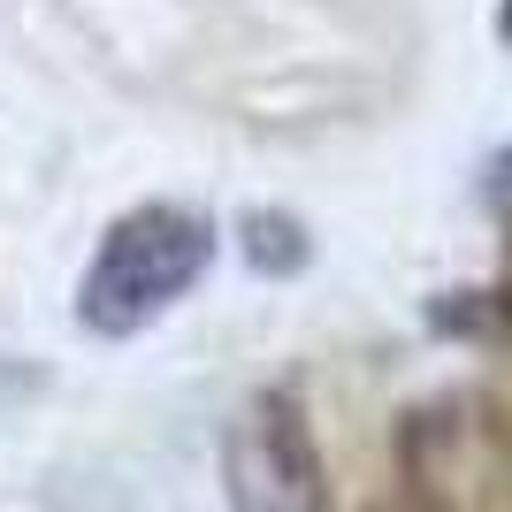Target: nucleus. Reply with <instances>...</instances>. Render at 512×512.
Wrapping results in <instances>:
<instances>
[{"label":"nucleus","instance_id":"2","mask_svg":"<svg viewBox=\"0 0 512 512\" xmlns=\"http://www.w3.org/2000/svg\"><path fill=\"white\" fill-rule=\"evenodd\" d=\"M398 467L421 512H512V421L482 398L421 406L398 428Z\"/></svg>","mask_w":512,"mask_h":512},{"label":"nucleus","instance_id":"3","mask_svg":"<svg viewBox=\"0 0 512 512\" xmlns=\"http://www.w3.org/2000/svg\"><path fill=\"white\" fill-rule=\"evenodd\" d=\"M222 490L230 512H329V474L291 390H260L237 406L222 436Z\"/></svg>","mask_w":512,"mask_h":512},{"label":"nucleus","instance_id":"6","mask_svg":"<svg viewBox=\"0 0 512 512\" xmlns=\"http://www.w3.org/2000/svg\"><path fill=\"white\" fill-rule=\"evenodd\" d=\"M383 512H421V505H413V497H398V505H383Z\"/></svg>","mask_w":512,"mask_h":512},{"label":"nucleus","instance_id":"4","mask_svg":"<svg viewBox=\"0 0 512 512\" xmlns=\"http://www.w3.org/2000/svg\"><path fill=\"white\" fill-rule=\"evenodd\" d=\"M237 237H245V260H253L260 276H291V268H306V230L291 222V214H276V207H253L245 222H237Z\"/></svg>","mask_w":512,"mask_h":512},{"label":"nucleus","instance_id":"1","mask_svg":"<svg viewBox=\"0 0 512 512\" xmlns=\"http://www.w3.org/2000/svg\"><path fill=\"white\" fill-rule=\"evenodd\" d=\"M214 260V230L184 207H138L123 214L115 230L100 237V253L85 268V291H77V321L100 329V337H130L146 329L161 306H176L207 276Z\"/></svg>","mask_w":512,"mask_h":512},{"label":"nucleus","instance_id":"5","mask_svg":"<svg viewBox=\"0 0 512 512\" xmlns=\"http://www.w3.org/2000/svg\"><path fill=\"white\" fill-rule=\"evenodd\" d=\"M497 31H505V46H512V0H505V8H497Z\"/></svg>","mask_w":512,"mask_h":512}]
</instances>
